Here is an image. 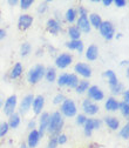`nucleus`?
Returning a JSON list of instances; mask_svg holds the SVG:
<instances>
[{"instance_id":"1","label":"nucleus","mask_w":129,"mask_h":148,"mask_svg":"<svg viewBox=\"0 0 129 148\" xmlns=\"http://www.w3.org/2000/svg\"><path fill=\"white\" fill-rule=\"evenodd\" d=\"M65 126V118L60 114L59 110L49 114V120H48V127H47V132L49 135H59L62 132V128Z\"/></svg>"},{"instance_id":"2","label":"nucleus","mask_w":129,"mask_h":148,"mask_svg":"<svg viewBox=\"0 0 129 148\" xmlns=\"http://www.w3.org/2000/svg\"><path fill=\"white\" fill-rule=\"evenodd\" d=\"M45 71H46V67L41 64H38L33 67H31L28 69V72L26 73V80L29 85H36L39 84L44 77H45Z\"/></svg>"},{"instance_id":"3","label":"nucleus","mask_w":129,"mask_h":148,"mask_svg":"<svg viewBox=\"0 0 129 148\" xmlns=\"http://www.w3.org/2000/svg\"><path fill=\"white\" fill-rule=\"evenodd\" d=\"M59 112L63 118H74L78 114V106L74 100L66 98V100L60 105Z\"/></svg>"},{"instance_id":"4","label":"nucleus","mask_w":129,"mask_h":148,"mask_svg":"<svg viewBox=\"0 0 129 148\" xmlns=\"http://www.w3.org/2000/svg\"><path fill=\"white\" fill-rule=\"evenodd\" d=\"M99 32H100L102 38L104 40H107V41L113 40L115 34H116V31H115V27H114L113 23L112 21H108V20L102 21V24L99 27Z\"/></svg>"},{"instance_id":"5","label":"nucleus","mask_w":129,"mask_h":148,"mask_svg":"<svg viewBox=\"0 0 129 148\" xmlns=\"http://www.w3.org/2000/svg\"><path fill=\"white\" fill-rule=\"evenodd\" d=\"M72 62H73V55L68 52H62L58 54L54 60L55 68H59V69H66L72 65Z\"/></svg>"},{"instance_id":"6","label":"nucleus","mask_w":129,"mask_h":148,"mask_svg":"<svg viewBox=\"0 0 129 148\" xmlns=\"http://www.w3.org/2000/svg\"><path fill=\"white\" fill-rule=\"evenodd\" d=\"M101 125H102V121L100 119H95V118H87L85 125L82 126L83 127V133L87 138L91 136L93 132L95 129H100L101 128Z\"/></svg>"},{"instance_id":"7","label":"nucleus","mask_w":129,"mask_h":148,"mask_svg":"<svg viewBox=\"0 0 129 148\" xmlns=\"http://www.w3.org/2000/svg\"><path fill=\"white\" fill-rule=\"evenodd\" d=\"M86 94H87V99H89L90 101H93V102H100L102 100H104V93H103V90L96 86V85H90L88 90L86 92Z\"/></svg>"},{"instance_id":"8","label":"nucleus","mask_w":129,"mask_h":148,"mask_svg":"<svg viewBox=\"0 0 129 148\" xmlns=\"http://www.w3.org/2000/svg\"><path fill=\"white\" fill-rule=\"evenodd\" d=\"M16 107H18V97L15 94H12L5 100L3 105V112L6 116H10L13 113H15Z\"/></svg>"},{"instance_id":"9","label":"nucleus","mask_w":129,"mask_h":148,"mask_svg":"<svg viewBox=\"0 0 129 148\" xmlns=\"http://www.w3.org/2000/svg\"><path fill=\"white\" fill-rule=\"evenodd\" d=\"M74 72H75L74 74L81 77L85 80H88L91 77V74H93L91 67L88 64H86V62H76L74 65Z\"/></svg>"},{"instance_id":"10","label":"nucleus","mask_w":129,"mask_h":148,"mask_svg":"<svg viewBox=\"0 0 129 148\" xmlns=\"http://www.w3.org/2000/svg\"><path fill=\"white\" fill-rule=\"evenodd\" d=\"M81 107H82V110H83V114L88 118V116H94L99 113L100 110V107L98 103L90 101L89 99H85L81 103Z\"/></svg>"},{"instance_id":"11","label":"nucleus","mask_w":129,"mask_h":148,"mask_svg":"<svg viewBox=\"0 0 129 148\" xmlns=\"http://www.w3.org/2000/svg\"><path fill=\"white\" fill-rule=\"evenodd\" d=\"M33 99H34V95L33 94H26L24 98H23V100L20 101V103H19V113L20 115H26L29 110H31V108H32V102H33Z\"/></svg>"},{"instance_id":"12","label":"nucleus","mask_w":129,"mask_h":148,"mask_svg":"<svg viewBox=\"0 0 129 148\" xmlns=\"http://www.w3.org/2000/svg\"><path fill=\"white\" fill-rule=\"evenodd\" d=\"M33 23H34L33 15H31L28 13H24L19 16V19H18V28L20 31H27L28 28L32 27Z\"/></svg>"},{"instance_id":"13","label":"nucleus","mask_w":129,"mask_h":148,"mask_svg":"<svg viewBox=\"0 0 129 148\" xmlns=\"http://www.w3.org/2000/svg\"><path fill=\"white\" fill-rule=\"evenodd\" d=\"M48 120H49V113L48 112H42L40 115H39V121H38V132L41 136V139L44 138V135L46 134L47 132V127H48Z\"/></svg>"},{"instance_id":"14","label":"nucleus","mask_w":129,"mask_h":148,"mask_svg":"<svg viewBox=\"0 0 129 148\" xmlns=\"http://www.w3.org/2000/svg\"><path fill=\"white\" fill-rule=\"evenodd\" d=\"M46 29L52 35H58L62 31V24L59 23L58 20H55L54 18H49L46 21Z\"/></svg>"},{"instance_id":"15","label":"nucleus","mask_w":129,"mask_h":148,"mask_svg":"<svg viewBox=\"0 0 129 148\" xmlns=\"http://www.w3.org/2000/svg\"><path fill=\"white\" fill-rule=\"evenodd\" d=\"M45 97L44 95H36L33 99L32 102V110L35 115H40L44 112V107H45Z\"/></svg>"},{"instance_id":"16","label":"nucleus","mask_w":129,"mask_h":148,"mask_svg":"<svg viewBox=\"0 0 129 148\" xmlns=\"http://www.w3.org/2000/svg\"><path fill=\"white\" fill-rule=\"evenodd\" d=\"M41 140V136L38 132V129H33L29 131L28 135H27V140H26V146L28 148H36Z\"/></svg>"},{"instance_id":"17","label":"nucleus","mask_w":129,"mask_h":148,"mask_svg":"<svg viewBox=\"0 0 129 148\" xmlns=\"http://www.w3.org/2000/svg\"><path fill=\"white\" fill-rule=\"evenodd\" d=\"M23 72H24V66L21 62H15L13 65V67L11 68V71L7 74V78L10 80H16L19 79L23 75Z\"/></svg>"},{"instance_id":"18","label":"nucleus","mask_w":129,"mask_h":148,"mask_svg":"<svg viewBox=\"0 0 129 148\" xmlns=\"http://www.w3.org/2000/svg\"><path fill=\"white\" fill-rule=\"evenodd\" d=\"M76 27L79 28V31L81 33H86L88 34L90 31H91V27H90V24L88 21V16H78L76 19Z\"/></svg>"},{"instance_id":"19","label":"nucleus","mask_w":129,"mask_h":148,"mask_svg":"<svg viewBox=\"0 0 129 148\" xmlns=\"http://www.w3.org/2000/svg\"><path fill=\"white\" fill-rule=\"evenodd\" d=\"M65 46L69 51H75L79 54L83 53V51H85V44L82 40H68L65 42Z\"/></svg>"},{"instance_id":"20","label":"nucleus","mask_w":129,"mask_h":148,"mask_svg":"<svg viewBox=\"0 0 129 148\" xmlns=\"http://www.w3.org/2000/svg\"><path fill=\"white\" fill-rule=\"evenodd\" d=\"M85 58L88 61H95L99 58V47L96 45H89L85 51Z\"/></svg>"},{"instance_id":"21","label":"nucleus","mask_w":129,"mask_h":148,"mask_svg":"<svg viewBox=\"0 0 129 148\" xmlns=\"http://www.w3.org/2000/svg\"><path fill=\"white\" fill-rule=\"evenodd\" d=\"M119 103H120V101L116 98L109 97L104 101V109L107 110V112L114 113V112H116V110H119Z\"/></svg>"},{"instance_id":"22","label":"nucleus","mask_w":129,"mask_h":148,"mask_svg":"<svg viewBox=\"0 0 129 148\" xmlns=\"http://www.w3.org/2000/svg\"><path fill=\"white\" fill-rule=\"evenodd\" d=\"M103 122L106 123V126L110 131H119L120 129V120L116 116L107 115L106 118H103Z\"/></svg>"},{"instance_id":"23","label":"nucleus","mask_w":129,"mask_h":148,"mask_svg":"<svg viewBox=\"0 0 129 148\" xmlns=\"http://www.w3.org/2000/svg\"><path fill=\"white\" fill-rule=\"evenodd\" d=\"M7 123H8L10 129H16L18 127L20 126V123H21V115L19 113H16V112L13 113L12 115L8 116Z\"/></svg>"},{"instance_id":"24","label":"nucleus","mask_w":129,"mask_h":148,"mask_svg":"<svg viewBox=\"0 0 129 148\" xmlns=\"http://www.w3.org/2000/svg\"><path fill=\"white\" fill-rule=\"evenodd\" d=\"M57 78H58V74H57V68L55 67H47L46 71H45V77L44 79H46L47 82L49 84H54L55 81H57Z\"/></svg>"},{"instance_id":"25","label":"nucleus","mask_w":129,"mask_h":148,"mask_svg":"<svg viewBox=\"0 0 129 148\" xmlns=\"http://www.w3.org/2000/svg\"><path fill=\"white\" fill-rule=\"evenodd\" d=\"M88 21H89L91 28L99 29V27H100V25L102 24L103 20H102V18H101L100 14H98V13H90L88 15Z\"/></svg>"},{"instance_id":"26","label":"nucleus","mask_w":129,"mask_h":148,"mask_svg":"<svg viewBox=\"0 0 129 148\" xmlns=\"http://www.w3.org/2000/svg\"><path fill=\"white\" fill-rule=\"evenodd\" d=\"M63 18H65V21H66V23H68V24H74V23L76 21V19H78L76 8H75V7H69V8L66 11Z\"/></svg>"},{"instance_id":"27","label":"nucleus","mask_w":129,"mask_h":148,"mask_svg":"<svg viewBox=\"0 0 129 148\" xmlns=\"http://www.w3.org/2000/svg\"><path fill=\"white\" fill-rule=\"evenodd\" d=\"M67 35H68L69 40H81L82 33L79 31V28L75 25H70L67 28Z\"/></svg>"},{"instance_id":"28","label":"nucleus","mask_w":129,"mask_h":148,"mask_svg":"<svg viewBox=\"0 0 129 148\" xmlns=\"http://www.w3.org/2000/svg\"><path fill=\"white\" fill-rule=\"evenodd\" d=\"M103 77L107 79L109 87L115 86V85L119 82V79H117V77H116V73H115L114 71H112V69L104 71V72H103Z\"/></svg>"},{"instance_id":"29","label":"nucleus","mask_w":129,"mask_h":148,"mask_svg":"<svg viewBox=\"0 0 129 148\" xmlns=\"http://www.w3.org/2000/svg\"><path fill=\"white\" fill-rule=\"evenodd\" d=\"M89 86H90L89 81H88V80L82 79V80H80V81H79V84H78V86H76V88H75V92H76L78 94L82 95V94H85L86 92L88 90Z\"/></svg>"},{"instance_id":"30","label":"nucleus","mask_w":129,"mask_h":148,"mask_svg":"<svg viewBox=\"0 0 129 148\" xmlns=\"http://www.w3.org/2000/svg\"><path fill=\"white\" fill-rule=\"evenodd\" d=\"M79 81L80 80H79V77L76 75V74L70 73V74H68V80H67L66 87H68L70 89H75L76 86H78V84H79Z\"/></svg>"},{"instance_id":"31","label":"nucleus","mask_w":129,"mask_h":148,"mask_svg":"<svg viewBox=\"0 0 129 148\" xmlns=\"http://www.w3.org/2000/svg\"><path fill=\"white\" fill-rule=\"evenodd\" d=\"M109 89H110V93L113 94V97H114V98H116V97H119V95H121V94L123 93V90H124V86H123V84H121V82L119 81L115 86L109 87Z\"/></svg>"},{"instance_id":"32","label":"nucleus","mask_w":129,"mask_h":148,"mask_svg":"<svg viewBox=\"0 0 129 148\" xmlns=\"http://www.w3.org/2000/svg\"><path fill=\"white\" fill-rule=\"evenodd\" d=\"M31 53H32V46H31V44L27 42V41L23 42L21 46H20V55H21L23 58H26V57H28Z\"/></svg>"},{"instance_id":"33","label":"nucleus","mask_w":129,"mask_h":148,"mask_svg":"<svg viewBox=\"0 0 129 148\" xmlns=\"http://www.w3.org/2000/svg\"><path fill=\"white\" fill-rule=\"evenodd\" d=\"M119 110H120V113L123 118L128 119L129 118V103L127 102H123V101H120L119 103Z\"/></svg>"},{"instance_id":"34","label":"nucleus","mask_w":129,"mask_h":148,"mask_svg":"<svg viewBox=\"0 0 129 148\" xmlns=\"http://www.w3.org/2000/svg\"><path fill=\"white\" fill-rule=\"evenodd\" d=\"M68 74L69 73H61L60 75H58V78H57V85L61 88V87H66V85H67V80H68Z\"/></svg>"},{"instance_id":"35","label":"nucleus","mask_w":129,"mask_h":148,"mask_svg":"<svg viewBox=\"0 0 129 148\" xmlns=\"http://www.w3.org/2000/svg\"><path fill=\"white\" fill-rule=\"evenodd\" d=\"M119 135H120V138L123 139V140H128V139H129V123H128V122H127L123 127H121V128L119 129Z\"/></svg>"},{"instance_id":"36","label":"nucleus","mask_w":129,"mask_h":148,"mask_svg":"<svg viewBox=\"0 0 129 148\" xmlns=\"http://www.w3.org/2000/svg\"><path fill=\"white\" fill-rule=\"evenodd\" d=\"M10 132L7 121H0V138H5Z\"/></svg>"},{"instance_id":"37","label":"nucleus","mask_w":129,"mask_h":148,"mask_svg":"<svg viewBox=\"0 0 129 148\" xmlns=\"http://www.w3.org/2000/svg\"><path fill=\"white\" fill-rule=\"evenodd\" d=\"M33 4H34V0H20L19 1V6L23 11H28Z\"/></svg>"},{"instance_id":"38","label":"nucleus","mask_w":129,"mask_h":148,"mask_svg":"<svg viewBox=\"0 0 129 148\" xmlns=\"http://www.w3.org/2000/svg\"><path fill=\"white\" fill-rule=\"evenodd\" d=\"M65 100H66V95L63 93H58V94H55L54 98H53V103L57 105V106H60Z\"/></svg>"},{"instance_id":"39","label":"nucleus","mask_w":129,"mask_h":148,"mask_svg":"<svg viewBox=\"0 0 129 148\" xmlns=\"http://www.w3.org/2000/svg\"><path fill=\"white\" fill-rule=\"evenodd\" d=\"M48 4H49V1H42V3H40L39 6H38V8H36V12H38L39 14H45L48 11V8H49Z\"/></svg>"},{"instance_id":"40","label":"nucleus","mask_w":129,"mask_h":148,"mask_svg":"<svg viewBox=\"0 0 129 148\" xmlns=\"http://www.w3.org/2000/svg\"><path fill=\"white\" fill-rule=\"evenodd\" d=\"M68 141V136L65 134V133H60L58 136H57V142H58V146L60 145H66Z\"/></svg>"},{"instance_id":"41","label":"nucleus","mask_w":129,"mask_h":148,"mask_svg":"<svg viewBox=\"0 0 129 148\" xmlns=\"http://www.w3.org/2000/svg\"><path fill=\"white\" fill-rule=\"evenodd\" d=\"M86 120H87V116L83 113L82 114H76V116H75V122H76L78 126H83Z\"/></svg>"},{"instance_id":"42","label":"nucleus","mask_w":129,"mask_h":148,"mask_svg":"<svg viewBox=\"0 0 129 148\" xmlns=\"http://www.w3.org/2000/svg\"><path fill=\"white\" fill-rule=\"evenodd\" d=\"M58 136V135H57ZM57 136L55 135H49V140H48V148H57L58 147V142H57Z\"/></svg>"},{"instance_id":"43","label":"nucleus","mask_w":129,"mask_h":148,"mask_svg":"<svg viewBox=\"0 0 129 148\" xmlns=\"http://www.w3.org/2000/svg\"><path fill=\"white\" fill-rule=\"evenodd\" d=\"M76 12H78V16H88V10L82 5H80L76 8Z\"/></svg>"},{"instance_id":"44","label":"nucleus","mask_w":129,"mask_h":148,"mask_svg":"<svg viewBox=\"0 0 129 148\" xmlns=\"http://www.w3.org/2000/svg\"><path fill=\"white\" fill-rule=\"evenodd\" d=\"M113 4L119 8H123L128 5V1L127 0H113Z\"/></svg>"},{"instance_id":"45","label":"nucleus","mask_w":129,"mask_h":148,"mask_svg":"<svg viewBox=\"0 0 129 148\" xmlns=\"http://www.w3.org/2000/svg\"><path fill=\"white\" fill-rule=\"evenodd\" d=\"M36 127H38V122H36L35 119H31L27 123V129L28 131H33V129H36Z\"/></svg>"},{"instance_id":"46","label":"nucleus","mask_w":129,"mask_h":148,"mask_svg":"<svg viewBox=\"0 0 129 148\" xmlns=\"http://www.w3.org/2000/svg\"><path fill=\"white\" fill-rule=\"evenodd\" d=\"M121 95H122V98H123V102L129 103V90H128V89H124L123 93H122Z\"/></svg>"},{"instance_id":"47","label":"nucleus","mask_w":129,"mask_h":148,"mask_svg":"<svg viewBox=\"0 0 129 148\" xmlns=\"http://www.w3.org/2000/svg\"><path fill=\"white\" fill-rule=\"evenodd\" d=\"M6 35H7V32L5 28H0V40H3L6 38Z\"/></svg>"},{"instance_id":"48","label":"nucleus","mask_w":129,"mask_h":148,"mask_svg":"<svg viewBox=\"0 0 129 148\" xmlns=\"http://www.w3.org/2000/svg\"><path fill=\"white\" fill-rule=\"evenodd\" d=\"M7 4L11 6V7H14L16 5H19V0H7Z\"/></svg>"},{"instance_id":"49","label":"nucleus","mask_w":129,"mask_h":148,"mask_svg":"<svg viewBox=\"0 0 129 148\" xmlns=\"http://www.w3.org/2000/svg\"><path fill=\"white\" fill-rule=\"evenodd\" d=\"M102 5L104 7H109V6H112L113 5V0H102Z\"/></svg>"},{"instance_id":"50","label":"nucleus","mask_w":129,"mask_h":148,"mask_svg":"<svg viewBox=\"0 0 129 148\" xmlns=\"http://www.w3.org/2000/svg\"><path fill=\"white\" fill-rule=\"evenodd\" d=\"M88 148H100V145L96 143V142H93V143H90Z\"/></svg>"},{"instance_id":"51","label":"nucleus","mask_w":129,"mask_h":148,"mask_svg":"<svg viewBox=\"0 0 129 148\" xmlns=\"http://www.w3.org/2000/svg\"><path fill=\"white\" fill-rule=\"evenodd\" d=\"M44 55V49H38V53H36V57H42Z\"/></svg>"},{"instance_id":"52","label":"nucleus","mask_w":129,"mask_h":148,"mask_svg":"<svg viewBox=\"0 0 129 148\" xmlns=\"http://www.w3.org/2000/svg\"><path fill=\"white\" fill-rule=\"evenodd\" d=\"M122 36H123V34H122V33H117V34H115L114 38H116V40H120V39L122 38Z\"/></svg>"},{"instance_id":"53","label":"nucleus","mask_w":129,"mask_h":148,"mask_svg":"<svg viewBox=\"0 0 129 148\" xmlns=\"http://www.w3.org/2000/svg\"><path fill=\"white\" fill-rule=\"evenodd\" d=\"M128 60H123V61H121V66H126V67H128Z\"/></svg>"},{"instance_id":"54","label":"nucleus","mask_w":129,"mask_h":148,"mask_svg":"<svg viewBox=\"0 0 129 148\" xmlns=\"http://www.w3.org/2000/svg\"><path fill=\"white\" fill-rule=\"evenodd\" d=\"M126 77H127V78L129 77V68H128V67L126 68Z\"/></svg>"},{"instance_id":"55","label":"nucleus","mask_w":129,"mask_h":148,"mask_svg":"<svg viewBox=\"0 0 129 148\" xmlns=\"http://www.w3.org/2000/svg\"><path fill=\"white\" fill-rule=\"evenodd\" d=\"M90 3H93V4H99V3H100V0H90Z\"/></svg>"},{"instance_id":"56","label":"nucleus","mask_w":129,"mask_h":148,"mask_svg":"<svg viewBox=\"0 0 129 148\" xmlns=\"http://www.w3.org/2000/svg\"><path fill=\"white\" fill-rule=\"evenodd\" d=\"M20 148H28V147L26 146V143H23V145L20 146Z\"/></svg>"},{"instance_id":"57","label":"nucleus","mask_w":129,"mask_h":148,"mask_svg":"<svg viewBox=\"0 0 129 148\" xmlns=\"http://www.w3.org/2000/svg\"><path fill=\"white\" fill-rule=\"evenodd\" d=\"M1 106H3V101L0 100V108H1Z\"/></svg>"},{"instance_id":"58","label":"nucleus","mask_w":129,"mask_h":148,"mask_svg":"<svg viewBox=\"0 0 129 148\" xmlns=\"http://www.w3.org/2000/svg\"><path fill=\"white\" fill-rule=\"evenodd\" d=\"M46 148H48V147H46Z\"/></svg>"}]
</instances>
